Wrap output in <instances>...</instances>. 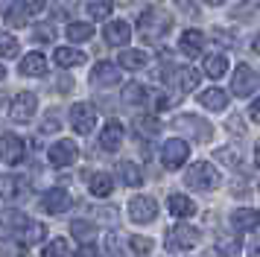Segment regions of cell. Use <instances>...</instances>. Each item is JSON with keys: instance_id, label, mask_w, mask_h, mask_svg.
<instances>
[{"instance_id": "cell-31", "label": "cell", "mask_w": 260, "mask_h": 257, "mask_svg": "<svg viewBox=\"0 0 260 257\" xmlns=\"http://www.w3.org/2000/svg\"><path fill=\"white\" fill-rule=\"evenodd\" d=\"M26 15H29V12H26L24 0H18L15 6H9V9H6V15H3V21L9 23V26H24V23H26Z\"/></svg>"}, {"instance_id": "cell-50", "label": "cell", "mask_w": 260, "mask_h": 257, "mask_svg": "<svg viewBox=\"0 0 260 257\" xmlns=\"http://www.w3.org/2000/svg\"><path fill=\"white\" fill-rule=\"evenodd\" d=\"M251 50H254V53H260V35L254 38V44H251Z\"/></svg>"}, {"instance_id": "cell-38", "label": "cell", "mask_w": 260, "mask_h": 257, "mask_svg": "<svg viewBox=\"0 0 260 257\" xmlns=\"http://www.w3.org/2000/svg\"><path fill=\"white\" fill-rule=\"evenodd\" d=\"M71 254V248H68V243L64 240H50L47 245H44V251H41V257H68Z\"/></svg>"}, {"instance_id": "cell-19", "label": "cell", "mask_w": 260, "mask_h": 257, "mask_svg": "<svg viewBox=\"0 0 260 257\" xmlns=\"http://www.w3.org/2000/svg\"><path fill=\"white\" fill-rule=\"evenodd\" d=\"M29 193V184H26L24 175H6L3 178V196L6 199H24Z\"/></svg>"}, {"instance_id": "cell-20", "label": "cell", "mask_w": 260, "mask_h": 257, "mask_svg": "<svg viewBox=\"0 0 260 257\" xmlns=\"http://www.w3.org/2000/svg\"><path fill=\"white\" fill-rule=\"evenodd\" d=\"M202 44H205V35H202L199 29H187V33L181 35V41H178V50H181L184 56H199Z\"/></svg>"}, {"instance_id": "cell-22", "label": "cell", "mask_w": 260, "mask_h": 257, "mask_svg": "<svg viewBox=\"0 0 260 257\" xmlns=\"http://www.w3.org/2000/svg\"><path fill=\"white\" fill-rule=\"evenodd\" d=\"M44 70H47V58L41 53H29V56L21 58V73L24 76H41Z\"/></svg>"}, {"instance_id": "cell-41", "label": "cell", "mask_w": 260, "mask_h": 257, "mask_svg": "<svg viewBox=\"0 0 260 257\" xmlns=\"http://www.w3.org/2000/svg\"><path fill=\"white\" fill-rule=\"evenodd\" d=\"M0 53H3V58H15L18 56V41H15L9 33H0Z\"/></svg>"}, {"instance_id": "cell-15", "label": "cell", "mask_w": 260, "mask_h": 257, "mask_svg": "<svg viewBox=\"0 0 260 257\" xmlns=\"http://www.w3.org/2000/svg\"><path fill=\"white\" fill-rule=\"evenodd\" d=\"M257 222H260L257 210H251V208H240V210L231 213V228H234V231H254Z\"/></svg>"}, {"instance_id": "cell-33", "label": "cell", "mask_w": 260, "mask_h": 257, "mask_svg": "<svg viewBox=\"0 0 260 257\" xmlns=\"http://www.w3.org/2000/svg\"><path fill=\"white\" fill-rule=\"evenodd\" d=\"M225 70H228L225 56H208V58H205V73H208L211 79H222Z\"/></svg>"}, {"instance_id": "cell-45", "label": "cell", "mask_w": 260, "mask_h": 257, "mask_svg": "<svg viewBox=\"0 0 260 257\" xmlns=\"http://www.w3.org/2000/svg\"><path fill=\"white\" fill-rule=\"evenodd\" d=\"M76 257H100V254H96V248H94V245H88V243H85L82 248L76 251Z\"/></svg>"}, {"instance_id": "cell-39", "label": "cell", "mask_w": 260, "mask_h": 257, "mask_svg": "<svg viewBox=\"0 0 260 257\" xmlns=\"http://www.w3.org/2000/svg\"><path fill=\"white\" fill-rule=\"evenodd\" d=\"M106 254L108 257H129V251H126V245L120 243L117 234H108L106 237Z\"/></svg>"}, {"instance_id": "cell-18", "label": "cell", "mask_w": 260, "mask_h": 257, "mask_svg": "<svg viewBox=\"0 0 260 257\" xmlns=\"http://www.w3.org/2000/svg\"><path fill=\"white\" fill-rule=\"evenodd\" d=\"M199 105L208 108V111H222L225 105H228V93L219 91V88H205L199 93Z\"/></svg>"}, {"instance_id": "cell-28", "label": "cell", "mask_w": 260, "mask_h": 257, "mask_svg": "<svg viewBox=\"0 0 260 257\" xmlns=\"http://www.w3.org/2000/svg\"><path fill=\"white\" fill-rule=\"evenodd\" d=\"M146 88H143L141 82H129L126 88H123V103L126 105H141V103H146Z\"/></svg>"}, {"instance_id": "cell-40", "label": "cell", "mask_w": 260, "mask_h": 257, "mask_svg": "<svg viewBox=\"0 0 260 257\" xmlns=\"http://www.w3.org/2000/svg\"><path fill=\"white\" fill-rule=\"evenodd\" d=\"M135 128H138V135H149V138H152V135H158V120H155V117H138V120H135Z\"/></svg>"}, {"instance_id": "cell-25", "label": "cell", "mask_w": 260, "mask_h": 257, "mask_svg": "<svg viewBox=\"0 0 260 257\" xmlns=\"http://www.w3.org/2000/svg\"><path fill=\"white\" fill-rule=\"evenodd\" d=\"M146 53L143 50H123L120 53V58H117V65L120 68H126V70H141V68H146Z\"/></svg>"}, {"instance_id": "cell-47", "label": "cell", "mask_w": 260, "mask_h": 257, "mask_svg": "<svg viewBox=\"0 0 260 257\" xmlns=\"http://www.w3.org/2000/svg\"><path fill=\"white\" fill-rule=\"evenodd\" d=\"M59 128V120H44L41 123V132H56Z\"/></svg>"}, {"instance_id": "cell-7", "label": "cell", "mask_w": 260, "mask_h": 257, "mask_svg": "<svg viewBox=\"0 0 260 257\" xmlns=\"http://www.w3.org/2000/svg\"><path fill=\"white\" fill-rule=\"evenodd\" d=\"M71 126L79 132V135H88V132H94L96 126V111L91 103H76L71 105Z\"/></svg>"}, {"instance_id": "cell-4", "label": "cell", "mask_w": 260, "mask_h": 257, "mask_svg": "<svg viewBox=\"0 0 260 257\" xmlns=\"http://www.w3.org/2000/svg\"><path fill=\"white\" fill-rule=\"evenodd\" d=\"M257 73L248 68V65H237L234 68V76H231V93L234 97H251L257 91Z\"/></svg>"}, {"instance_id": "cell-43", "label": "cell", "mask_w": 260, "mask_h": 257, "mask_svg": "<svg viewBox=\"0 0 260 257\" xmlns=\"http://www.w3.org/2000/svg\"><path fill=\"white\" fill-rule=\"evenodd\" d=\"M216 158H219V161H225L228 167H237V164H240V155H237V149H234V152H231V149H216Z\"/></svg>"}, {"instance_id": "cell-32", "label": "cell", "mask_w": 260, "mask_h": 257, "mask_svg": "<svg viewBox=\"0 0 260 257\" xmlns=\"http://www.w3.org/2000/svg\"><path fill=\"white\" fill-rule=\"evenodd\" d=\"M71 234L76 237V240L88 243V240H94L96 225H94V222H85V219H73V222H71Z\"/></svg>"}, {"instance_id": "cell-27", "label": "cell", "mask_w": 260, "mask_h": 257, "mask_svg": "<svg viewBox=\"0 0 260 257\" xmlns=\"http://www.w3.org/2000/svg\"><path fill=\"white\" fill-rule=\"evenodd\" d=\"M120 178H123V184L126 187H138L143 181V175H141V167L135 161H120Z\"/></svg>"}, {"instance_id": "cell-21", "label": "cell", "mask_w": 260, "mask_h": 257, "mask_svg": "<svg viewBox=\"0 0 260 257\" xmlns=\"http://www.w3.org/2000/svg\"><path fill=\"white\" fill-rule=\"evenodd\" d=\"M173 76H176V91H181V93L193 91L199 85V73L193 68H178V70H173Z\"/></svg>"}, {"instance_id": "cell-36", "label": "cell", "mask_w": 260, "mask_h": 257, "mask_svg": "<svg viewBox=\"0 0 260 257\" xmlns=\"http://www.w3.org/2000/svg\"><path fill=\"white\" fill-rule=\"evenodd\" d=\"M240 248H243V245H240L237 237H219V240H216V251H219L222 257H237Z\"/></svg>"}, {"instance_id": "cell-24", "label": "cell", "mask_w": 260, "mask_h": 257, "mask_svg": "<svg viewBox=\"0 0 260 257\" xmlns=\"http://www.w3.org/2000/svg\"><path fill=\"white\" fill-rule=\"evenodd\" d=\"M260 15V0H240L234 9H231V18L234 21H254Z\"/></svg>"}, {"instance_id": "cell-35", "label": "cell", "mask_w": 260, "mask_h": 257, "mask_svg": "<svg viewBox=\"0 0 260 257\" xmlns=\"http://www.w3.org/2000/svg\"><path fill=\"white\" fill-rule=\"evenodd\" d=\"M3 225H6V231H18V234H21L26 225H29V216H26V213H18V210H6Z\"/></svg>"}, {"instance_id": "cell-44", "label": "cell", "mask_w": 260, "mask_h": 257, "mask_svg": "<svg viewBox=\"0 0 260 257\" xmlns=\"http://www.w3.org/2000/svg\"><path fill=\"white\" fill-rule=\"evenodd\" d=\"M47 3H50V0H24V6H26V12H29V15L44 12V9H47Z\"/></svg>"}, {"instance_id": "cell-46", "label": "cell", "mask_w": 260, "mask_h": 257, "mask_svg": "<svg viewBox=\"0 0 260 257\" xmlns=\"http://www.w3.org/2000/svg\"><path fill=\"white\" fill-rule=\"evenodd\" d=\"M248 117H251L254 123H260V97L254 100V103H251V108H248Z\"/></svg>"}, {"instance_id": "cell-51", "label": "cell", "mask_w": 260, "mask_h": 257, "mask_svg": "<svg viewBox=\"0 0 260 257\" xmlns=\"http://www.w3.org/2000/svg\"><path fill=\"white\" fill-rule=\"evenodd\" d=\"M205 3H211V6H219V3H225V0H205Z\"/></svg>"}, {"instance_id": "cell-3", "label": "cell", "mask_w": 260, "mask_h": 257, "mask_svg": "<svg viewBox=\"0 0 260 257\" xmlns=\"http://www.w3.org/2000/svg\"><path fill=\"white\" fill-rule=\"evenodd\" d=\"M202 240L199 228H193V225H187V222H181V225H176V228H170L164 237L167 243V251H190V248H196Z\"/></svg>"}, {"instance_id": "cell-37", "label": "cell", "mask_w": 260, "mask_h": 257, "mask_svg": "<svg viewBox=\"0 0 260 257\" xmlns=\"http://www.w3.org/2000/svg\"><path fill=\"white\" fill-rule=\"evenodd\" d=\"M88 15L94 18V21H103L111 15V0H91L88 3Z\"/></svg>"}, {"instance_id": "cell-34", "label": "cell", "mask_w": 260, "mask_h": 257, "mask_svg": "<svg viewBox=\"0 0 260 257\" xmlns=\"http://www.w3.org/2000/svg\"><path fill=\"white\" fill-rule=\"evenodd\" d=\"M44 234H47V228H44L41 222H32V219H29V225H26V228L18 234V237H21V240L29 245V243H41V240H44Z\"/></svg>"}, {"instance_id": "cell-1", "label": "cell", "mask_w": 260, "mask_h": 257, "mask_svg": "<svg viewBox=\"0 0 260 257\" xmlns=\"http://www.w3.org/2000/svg\"><path fill=\"white\" fill-rule=\"evenodd\" d=\"M170 26H173V21H170V15L164 9H146L141 15V21H138V33L146 41H161L170 33Z\"/></svg>"}, {"instance_id": "cell-14", "label": "cell", "mask_w": 260, "mask_h": 257, "mask_svg": "<svg viewBox=\"0 0 260 257\" xmlns=\"http://www.w3.org/2000/svg\"><path fill=\"white\" fill-rule=\"evenodd\" d=\"M129 38H132V29H129V23H126V21L106 23V41L111 47H126V44H129Z\"/></svg>"}, {"instance_id": "cell-52", "label": "cell", "mask_w": 260, "mask_h": 257, "mask_svg": "<svg viewBox=\"0 0 260 257\" xmlns=\"http://www.w3.org/2000/svg\"><path fill=\"white\" fill-rule=\"evenodd\" d=\"M254 161H257V167H260V146H257V152H254Z\"/></svg>"}, {"instance_id": "cell-26", "label": "cell", "mask_w": 260, "mask_h": 257, "mask_svg": "<svg viewBox=\"0 0 260 257\" xmlns=\"http://www.w3.org/2000/svg\"><path fill=\"white\" fill-rule=\"evenodd\" d=\"M56 65L59 68H79V65H85V53H79V50H68V47H59L56 50Z\"/></svg>"}, {"instance_id": "cell-5", "label": "cell", "mask_w": 260, "mask_h": 257, "mask_svg": "<svg viewBox=\"0 0 260 257\" xmlns=\"http://www.w3.org/2000/svg\"><path fill=\"white\" fill-rule=\"evenodd\" d=\"M38 108V97L32 91H21L15 97L12 103H9V117H12L15 123H26V120H32Z\"/></svg>"}, {"instance_id": "cell-29", "label": "cell", "mask_w": 260, "mask_h": 257, "mask_svg": "<svg viewBox=\"0 0 260 257\" xmlns=\"http://www.w3.org/2000/svg\"><path fill=\"white\" fill-rule=\"evenodd\" d=\"M26 254V243L18 237H6L3 243H0V257H24Z\"/></svg>"}, {"instance_id": "cell-11", "label": "cell", "mask_w": 260, "mask_h": 257, "mask_svg": "<svg viewBox=\"0 0 260 257\" xmlns=\"http://www.w3.org/2000/svg\"><path fill=\"white\" fill-rule=\"evenodd\" d=\"M71 202L73 199L64 187H53V190H47L44 199H41V210H47V213H64V210L71 208Z\"/></svg>"}, {"instance_id": "cell-53", "label": "cell", "mask_w": 260, "mask_h": 257, "mask_svg": "<svg viewBox=\"0 0 260 257\" xmlns=\"http://www.w3.org/2000/svg\"><path fill=\"white\" fill-rule=\"evenodd\" d=\"M120 3H123V6H129V3H132V0H120Z\"/></svg>"}, {"instance_id": "cell-17", "label": "cell", "mask_w": 260, "mask_h": 257, "mask_svg": "<svg viewBox=\"0 0 260 257\" xmlns=\"http://www.w3.org/2000/svg\"><path fill=\"white\" fill-rule=\"evenodd\" d=\"M167 208H170V213H173V216H178V219H187V216H193V213H196L193 199L181 196V193H173V196L167 199Z\"/></svg>"}, {"instance_id": "cell-2", "label": "cell", "mask_w": 260, "mask_h": 257, "mask_svg": "<svg viewBox=\"0 0 260 257\" xmlns=\"http://www.w3.org/2000/svg\"><path fill=\"white\" fill-rule=\"evenodd\" d=\"M184 184L190 190H213V187H219V173L211 161H196L193 167H187Z\"/></svg>"}, {"instance_id": "cell-54", "label": "cell", "mask_w": 260, "mask_h": 257, "mask_svg": "<svg viewBox=\"0 0 260 257\" xmlns=\"http://www.w3.org/2000/svg\"><path fill=\"white\" fill-rule=\"evenodd\" d=\"M257 190H260V184H257Z\"/></svg>"}, {"instance_id": "cell-6", "label": "cell", "mask_w": 260, "mask_h": 257, "mask_svg": "<svg viewBox=\"0 0 260 257\" xmlns=\"http://www.w3.org/2000/svg\"><path fill=\"white\" fill-rule=\"evenodd\" d=\"M187 155H190V143L187 140L173 138V140H167L164 143V149H161V161H164L167 170H178L181 164L187 161Z\"/></svg>"}, {"instance_id": "cell-13", "label": "cell", "mask_w": 260, "mask_h": 257, "mask_svg": "<svg viewBox=\"0 0 260 257\" xmlns=\"http://www.w3.org/2000/svg\"><path fill=\"white\" fill-rule=\"evenodd\" d=\"M100 146L106 152H117L123 146V126H120L117 120H108L106 123L103 135H100Z\"/></svg>"}, {"instance_id": "cell-12", "label": "cell", "mask_w": 260, "mask_h": 257, "mask_svg": "<svg viewBox=\"0 0 260 257\" xmlns=\"http://www.w3.org/2000/svg\"><path fill=\"white\" fill-rule=\"evenodd\" d=\"M24 140L18 138V135H12V132H6L3 135V164H9V167H15V164L24 161Z\"/></svg>"}, {"instance_id": "cell-16", "label": "cell", "mask_w": 260, "mask_h": 257, "mask_svg": "<svg viewBox=\"0 0 260 257\" xmlns=\"http://www.w3.org/2000/svg\"><path fill=\"white\" fill-rule=\"evenodd\" d=\"M117 79H120V70H117V65H111V61H100V65H94V70H91V82H94V85H114Z\"/></svg>"}, {"instance_id": "cell-8", "label": "cell", "mask_w": 260, "mask_h": 257, "mask_svg": "<svg viewBox=\"0 0 260 257\" xmlns=\"http://www.w3.org/2000/svg\"><path fill=\"white\" fill-rule=\"evenodd\" d=\"M129 216H132V222H138V225H149V222L158 216L155 199L152 196H135L129 202Z\"/></svg>"}, {"instance_id": "cell-49", "label": "cell", "mask_w": 260, "mask_h": 257, "mask_svg": "<svg viewBox=\"0 0 260 257\" xmlns=\"http://www.w3.org/2000/svg\"><path fill=\"white\" fill-rule=\"evenodd\" d=\"M248 254H251V257H260V237H257L251 245H248Z\"/></svg>"}, {"instance_id": "cell-48", "label": "cell", "mask_w": 260, "mask_h": 257, "mask_svg": "<svg viewBox=\"0 0 260 257\" xmlns=\"http://www.w3.org/2000/svg\"><path fill=\"white\" fill-rule=\"evenodd\" d=\"M38 38H41V41H53V29H50V26L38 29Z\"/></svg>"}, {"instance_id": "cell-42", "label": "cell", "mask_w": 260, "mask_h": 257, "mask_svg": "<svg viewBox=\"0 0 260 257\" xmlns=\"http://www.w3.org/2000/svg\"><path fill=\"white\" fill-rule=\"evenodd\" d=\"M129 243H132V251H138V254H149V251L155 248L149 237H132Z\"/></svg>"}, {"instance_id": "cell-9", "label": "cell", "mask_w": 260, "mask_h": 257, "mask_svg": "<svg viewBox=\"0 0 260 257\" xmlns=\"http://www.w3.org/2000/svg\"><path fill=\"white\" fill-rule=\"evenodd\" d=\"M76 155H79V146L73 143V140H56L53 146L47 149V158L53 167H71L73 161H76Z\"/></svg>"}, {"instance_id": "cell-30", "label": "cell", "mask_w": 260, "mask_h": 257, "mask_svg": "<svg viewBox=\"0 0 260 257\" xmlns=\"http://www.w3.org/2000/svg\"><path fill=\"white\" fill-rule=\"evenodd\" d=\"M68 38L71 41H88L91 35H94V26L91 23H85V21H73V23H68Z\"/></svg>"}, {"instance_id": "cell-10", "label": "cell", "mask_w": 260, "mask_h": 257, "mask_svg": "<svg viewBox=\"0 0 260 257\" xmlns=\"http://www.w3.org/2000/svg\"><path fill=\"white\" fill-rule=\"evenodd\" d=\"M173 126H176L178 132H187V135H193L196 140H208V138H211V126H208L202 117H196V114L176 117V123H173Z\"/></svg>"}, {"instance_id": "cell-23", "label": "cell", "mask_w": 260, "mask_h": 257, "mask_svg": "<svg viewBox=\"0 0 260 257\" xmlns=\"http://www.w3.org/2000/svg\"><path fill=\"white\" fill-rule=\"evenodd\" d=\"M111 190H114V178H111L108 173H94L91 175V196L106 199V196H111Z\"/></svg>"}]
</instances>
